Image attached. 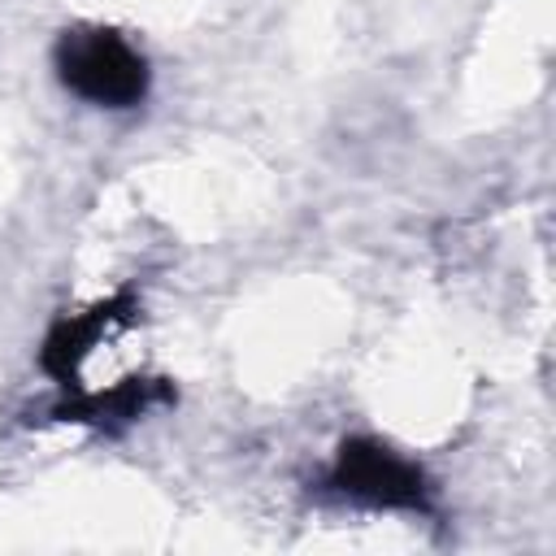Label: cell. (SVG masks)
<instances>
[{"label":"cell","instance_id":"1","mask_svg":"<svg viewBox=\"0 0 556 556\" xmlns=\"http://www.w3.org/2000/svg\"><path fill=\"white\" fill-rule=\"evenodd\" d=\"M365 465H369V473L356 465V469H352V482H378V456H369ZM387 482H391V478L382 473V486H369V495H374V500H395V486H387Z\"/></svg>","mask_w":556,"mask_h":556}]
</instances>
